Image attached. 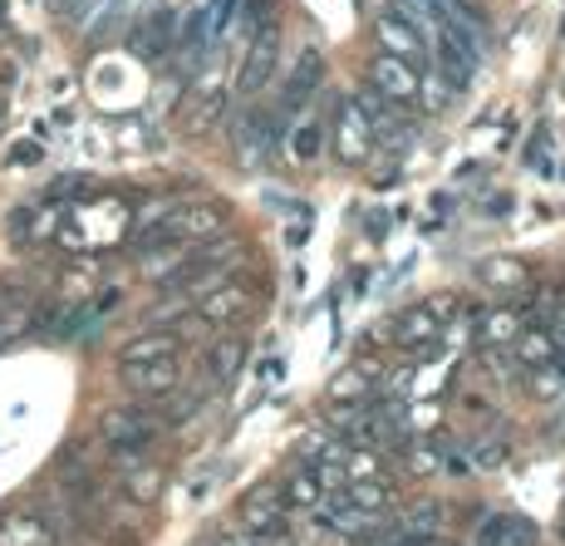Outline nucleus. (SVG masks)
<instances>
[{"instance_id":"1","label":"nucleus","mask_w":565,"mask_h":546,"mask_svg":"<svg viewBox=\"0 0 565 546\" xmlns=\"http://www.w3.org/2000/svg\"><path fill=\"white\" fill-rule=\"evenodd\" d=\"M236 20V0H192L188 25H182V40H188V54L202 60V54L216 50V40L232 30Z\"/></svg>"},{"instance_id":"2","label":"nucleus","mask_w":565,"mask_h":546,"mask_svg":"<svg viewBox=\"0 0 565 546\" xmlns=\"http://www.w3.org/2000/svg\"><path fill=\"white\" fill-rule=\"evenodd\" d=\"M153 433H158V419L153 413H143L134 403V409H108L104 419H99V439L114 448V453H138V448H148L153 443Z\"/></svg>"},{"instance_id":"3","label":"nucleus","mask_w":565,"mask_h":546,"mask_svg":"<svg viewBox=\"0 0 565 546\" xmlns=\"http://www.w3.org/2000/svg\"><path fill=\"white\" fill-rule=\"evenodd\" d=\"M369 84H374L379 94H384L388 104L408 108L423 99V80H418V64L408 60H394V54H379L374 64H369Z\"/></svg>"},{"instance_id":"4","label":"nucleus","mask_w":565,"mask_h":546,"mask_svg":"<svg viewBox=\"0 0 565 546\" xmlns=\"http://www.w3.org/2000/svg\"><path fill=\"white\" fill-rule=\"evenodd\" d=\"M212 232H222V207H212V202H178V212L162 222V232L153 237V246L158 242H206Z\"/></svg>"},{"instance_id":"5","label":"nucleus","mask_w":565,"mask_h":546,"mask_svg":"<svg viewBox=\"0 0 565 546\" xmlns=\"http://www.w3.org/2000/svg\"><path fill=\"white\" fill-rule=\"evenodd\" d=\"M118 379L134 399L158 403L162 395L178 389V359H134V365H118Z\"/></svg>"},{"instance_id":"6","label":"nucleus","mask_w":565,"mask_h":546,"mask_svg":"<svg viewBox=\"0 0 565 546\" xmlns=\"http://www.w3.org/2000/svg\"><path fill=\"white\" fill-rule=\"evenodd\" d=\"M334 153H340V162H364L374 153V128H369V118L354 99H344L340 118H334Z\"/></svg>"},{"instance_id":"7","label":"nucleus","mask_w":565,"mask_h":546,"mask_svg":"<svg viewBox=\"0 0 565 546\" xmlns=\"http://www.w3.org/2000/svg\"><path fill=\"white\" fill-rule=\"evenodd\" d=\"M320 507H324V527H334L340 537H354L360 542L369 527H374L384 512H364L360 502H354L350 493H334V497H320Z\"/></svg>"},{"instance_id":"8","label":"nucleus","mask_w":565,"mask_h":546,"mask_svg":"<svg viewBox=\"0 0 565 546\" xmlns=\"http://www.w3.org/2000/svg\"><path fill=\"white\" fill-rule=\"evenodd\" d=\"M242 522H246V532H252V537H260V542L280 537V532H286V502L270 493V487H260V493L246 497Z\"/></svg>"},{"instance_id":"9","label":"nucleus","mask_w":565,"mask_h":546,"mask_svg":"<svg viewBox=\"0 0 565 546\" xmlns=\"http://www.w3.org/2000/svg\"><path fill=\"white\" fill-rule=\"evenodd\" d=\"M0 546H54V527L40 512H0Z\"/></svg>"},{"instance_id":"10","label":"nucleus","mask_w":565,"mask_h":546,"mask_svg":"<svg viewBox=\"0 0 565 546\" xmlns=\"http://www.w3.org/2000/svg\"><path fill=\"white\" fill-rule=\"evenodd\" d=\"M172 30H178V20H172V10H153V15L143 20V25L134 30V54L138 60H158V54H168L172 50Z\"/></svg>"},{"instance_id":"11","label":"nucleus","mask_w":565,"mask_h":546,"mask_svg":"<svg viewBox=\"0 0 565 546\" xmlns=\"http://www.w3.org/2000/svg\"><path fill=\"white\" fill-rule=\"evenodd\" d=\"M477 542H482V546H536V527H531L526 517H512V512H502V517H487L482 522Z\"/></svg>"},{"instance_id":"12","label":"nucleus","mask_w":565,"mask_h":546,"mask_svg":"<svg viewBox=\"0 0 565 546\" xmlns=\"http://www.w3.org/2000/svg\"><path fill=\"white\" fill-rule=\"evenodd\" d=\"M246 305H252V296H246L242 286H226L222 281V291H206L202 296V321L206 325H236Z\"/></svg>"},{"instance_id":"13","label":"nucleus","mask_w":565,"mask_h":546,"mask_svg":"<svg viewBox=\"0 0 565 546\" xmlns=\"http://www.w3.org/2000/svg\"><path fill=\"white\" fill-rule=\"evenodd\" d=\"M270 70H276V30L256 35L252 54H246V70H242V94H256L270 84Z\"/></svg>"},{"instance_id":"14","label":"nucleus","mask_w":565,"mask_h":546,"mask_svg":"<svg viewBox=\"0 0 565 546\" xmlns=\"http://www.w3.org/2000/svg\"><path fill=\"white\" fill-rule=\"evenodd\" d=\"M118 463H124L128 497H134V502H158V493H162V468L138 463V453H118Z\"/></svg>"},{"instance_id":"15","label":"nucleus","mask_w":565,"mask_h":546,"mask_svg":"<svg viewBox=\"0 0 565 546\" xmlns=\"http://www.w3.org/2000/svg\"><path fill=\"white\" fill-rule=\"evenodd\" d=\"M178 355H182V335H172V330H148L118 349L124 365H134V359H178Z\"/></svg>"},{"instance_id":"16","label":"nucleus","mask_w":565,"mask_h":546,"mask_svg":"<svg viewBox=\"0 0 565 546\" xmlns=\"http://www.w3.org/2000/svg\"><path fill=\"white\" fill-rule=\"evenodd\" d=\"M270 138H276V128H270L266 114H252L236 124V153H242V162H260L270 153Z\"/></svg>"},{"instance_id":"17","label":"nucleus","mask_w":565,"mask_h":546,"mask_svg":"<svg viewBox=\"0 0 565 546\" xmlns=\"http://www.w3.org/2000/svg\"><path fill=\"white\" fill-rule=\"evenodd\" d=\"M320 497H324V483L315 477V468H296V473L286 477V487H280V502H286L290 512H310V507H320Z\"/></svg>"},{"instance_id":"18","label":"nucleus","mask_w":565,"mask_h":546,"mask_svg":"<svg viewBox=\"0 0 565 546\" xmlns=\"http://www.w3.org/2000/svg\"><path fill=\"white\" fill-rule=\"evenodd\" d=\"M394 340L404 345V349H428V345H438V321H433L428 311H408L404 321L394 325Z\"/></svg>"},{"instance_id":"19","label":"nucleus","mask_w":565,"mask_h":546,"mask_svg":"<svg viewBox=\"0 0 565 546\" xmlns=\"http://www.w3.org/2000/svg\"><path fill=\"white\" fill-rule=\"evenodd\" d=\"M521 335V315L516 311H492L477 321V340L482 345H512Z\"/></svg>"},{"instance_id":"20","label":"nucleus","mask_w":565,"mask_h":546,"mask_svg":"<svg viewBox=\"0 0 565 546\" xmlns=\"http://www.w3.org/2000/svg\"><path fill=\"white\" fill-rule=\"evenodd\" d=\"M516 355H521V365H531V369L556 365V335H551V330L516 335Z\"/></svg>"},{"instance_id":"21","label":"nucleus","mask_w":565,"mask_h":546,"mask_svg":"<svg viewBox=\"0 0 565 546\" xmlns=\"http://www.w3.org/2000/svg\"><path fill=\"white\" fill-rule=\"evenodd\" d=\"M290 162H315L320 158V124L315 118H300L296 128H290Z\"/></svg>"},{"instance_id":"22","label":"nucleus","mask_w":565,"mask_h":546,"mask_svg":"<svg viewBox=\"0 0 565 546\" xmlns=\"http://www.w3.org/2000/svg\"><path fill=\"white\" fill-rule=\"evenodd\" d=\"M315 80H320V50H315V45H306V64H296V80H290V90H286V104H300V99H310Z\"/></svg>"},{"instance_id":"23","label":"nucleus","mask_w":565,"mask_h":546,"mask_svg":"<svg viewBox=\"0 0 565 546\" xmlns=\"http://www.w3.org/2000/svg\"><path fill=\"white\" fill-rule=\"evenodd\" d=\"M350 497L360 502L364 512H384L388 507V483L384 477H360V483H350Z\"/></svg>"},{"instance_id":"24","label":"nucleus","mask_w":565,"mask_h":546,"mask_svg":"<svg viewBox=\"0 0 565 546\" xmlns=\"http://www.w3.org/2000/svg\"><path fill=\"white\" fill-rule=\"evenodd\" d=\"M482 276L492 281V286H502V291L526 286V266H516V261H487V266H482Z\"/></svg>"},{"instance_id":"25","label":"nucleus","mask_w":565,"mask_h":546,"mask_svg":"<svg viewBox=\"0 0 565 546\" xmlns=\"http://www.w3.org/2000/svg\"><path fill=\"white\" fill-rule=\"evenodd\" d=\"M364 395H369V365L344 369V375L334 379V399H364Z\"/></svg>"},{"instance_id":"26","label":"nucleus","mask_w":565,"mask_h":546,"mask_svg":"<svg viewBox=\"0 0 565 546\" xmlns=\"http://www.w3.org/2000/svg\"><path fill=\"white\" fill-rule=\"evenodd\" d=\"M236 365H242V345L226 340V345H216V349H212V375H216V379H232V375H236Z\"/></svg>"},{"instance_id":"27","label":"nucleus","mask_w":565,"mask_h":546,"mask_svg":"<svg viewBox=\"0 0 565 546\" xmlns=\"http://www.w3.org/2000/svg\"><path fill=\"white\" fill-rule=\"evenodd\" d=\"M413 389H418V369H394V375H388V385H384V395L404 403V399L413 395Z\"/></svg>"},{"instance_id":"28","label":"nucleus","mask_w":565,"mask_h":546,"mask_svg":"<svg viewBox=\"0 0 565 546\" xmlns=\"http://www.w3.org/2000/svg\"><path fill=\"white\" fill-rule=\"evenodd\" d=\"M10 162H15V168H35V162H40V144H15V148H10Z\"/></svg>"},{"instance_id":"29","label":"nucleus","mask_w":565,"mask_h":546,"mask_svg":"<svg viewBox=\"0 0 565 546\" xmlns=\"http://www.w3.org/2000/svg\"><path fill=\"white\" fill-rule=\"evenodd\" d=\"M531 168L551 172V148H546V134H541V138H531Z\"/></svg>"},{"instance_id":"30","label":"nucleus","mask_w":565,"mask_h":546,"mask_svg":"<svg viewBox=\"0 0 565 546\" xmlns=\"http://www.w3.org/2000/svg\"><path fill=\"white\" fill-rule=\"evenodd\" d=\"M394 546H448V542H438V537H428V532H423V537H404V542H394Z\"/></svg>"},{"instance_id":"31","label":"nucleus","mask_w":565,"mask_h":546,"mask_svg":"<svg viewBox=\"0 0 565 546\" xmlns=\"http://www.w3.org/2000/svg\"><path fill=\"white\" fill-rule=\"evenodd\" d=\"M216 546H266V542H260V537H222Z\"/></svg>"},{"instance_id":"32","label":"nucleus","mask_w":565,"mask_h":546,"mask_svg":"<svg viewBox=\"0 0 565 546\" xmlns=\"http://www.w3.org/2000/svg\"><path fill=\"white\" fill-rule=\"evenodd\" d=\"M0 15H6V0H0Z\"/></svg>"}]
</instances>
